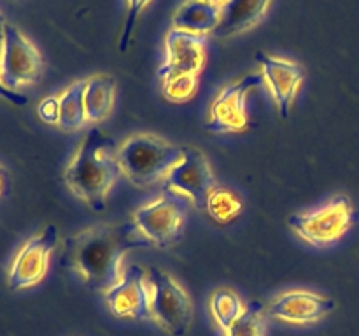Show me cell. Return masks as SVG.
<instances>
[{"label": "cell", "mask_w": 359, "mask_h": 336, "mask_svg": "<svg viewBox=\"0 0 359 336\" xmlns=\"http://www.w3.org/2000/svg\"><path fill=\"white\" fill-rule=\"evenodd\" d=\"M167 55L158 70L160 77L198 76L205 65V37L172 28L165 38Z\"/></svg>", "instance_id": "obj_13"}, {"label": "cell", "mask_w": 359, "mask_h": 336, "mask_svg": "<svg viewBox=\"0 0 359 336\" xmlns=\"http://www.w3.org/2000/svg\"><path fill=\"white\" fill-rule=\"evenodd\" d=\"M272 0H226L221 6V20L214 37L228 38L258 24Z\"/></svg>", "instance_id": "obj_15"}, {"label": "cell", "mask_w": 359, "mask_h": 336, "mask_svg": "<svg viewBox=\"0 0 359 336\" xmlns=\"http://www.w3.org/2000/svg\"><path fill=\"white\" fill-rule=\"evenodd\" d=\"M256 62L262 65V76L266 88L284 119L290 118L291 107L298 90L304 83L305 72L298 63L284 58H273L265 52H256Z\"/></svg>", "instance_id": "obj_12"}, {"label": "cell", "mask_w": 359, "mask_h": 336, "mask_svg": "<svg viewBox=\"0 0 359 336\" xmlns=\"http://www.w3.org/2000/svg\"><path fill=\"white\" fill-rule=\"evenodd\" d=\"M221 20V6L205 0H188L172 18L175 30L195 35L212 34Z\"/></svg>", "instance_id": "obj_16"}, {"label": "cell", "mask_w": 359, "mask_h": 336, "mask_svg": "<svg viewBox=\"0 0 359 336\" xmlns=\"http://www.w3.org/2000/svg\"><path fill=\"white\" fill-rule=\"evenodd\" d=\"M116 150V144L91 126L65 168L67 188L95 212L105 209L107 195L121 175Z\"/></svg>", "instance_id": "obj_2"}, {"label": "cell", "mask_w": 359, "mask_h": 336, "mask_svg": "<svg viewBox=\"0 0 359 336\" xmlns=\"http://www.w3.org/2000/svg\"><path fill=\"white\" fill-rule=\"evenodd\" d=\"M4 27H6V21H4V16L0 14V44H2V38H4Z\"/></svg>", "instance_id": "obj_27"}, {"label": "cell", "mask_w": 359, "mask_h": 336, "mask_svg": "<svg viewBox=\"0 0 359 336\" xmlns=\"http://www.w3.org/2000/svg\"><path fill=\"white\" fill-rule=\"evenodd\" d=\"M151 318L172 336H184L188 332L193 317L191 300L181 284L163 270L151 266Z\"/></svg>", "instance_id": "obj_6"}, {"label": "cell", "mask_w": 359, "mask_h": 336, "mask_svg": "<svg viewBox=\"0 0 359 336\" xmlns=\"http://www.w3.org/2000/svg\"><path fill=\"white\" fill-rule=\"evenodd\" d=\"M262 84H265L263 76L251 74L242 77L237 83L224 86L210 105L207 130L214 133L244 132L249 125L248 111H245L248 93Z\"/></svg>", "instance_id": "obj_9"}, {"label": "cell", "mask_w": 359, "mask_h": 336, "mask_svg": "<svg viewBox=\"0 0 359 336\" xmlns=\"http://www.w3.org/2000/svg\"><path fill=\"white\" fill-rule=\"evenodd\" d=\"M58 241V230L49 224L39 234L27 240L20 248L9 270V287L13 290L32 287L44 279L49 266V258Z\"/></svg>", "instance_id": "obj_10"}, {"label": "cell", "mask_w": 359, "mask_h": 336, "mask_svg": "<svg viewBox=\"0 0 359 336\" xmlns=\"http://www.w3.org/2000/svg\"><path fill=\"white\" fill-rule=\"evenodd\" d=\"M186 209L188 198L167 189L133 212V224L153 247L167 248L179 240L184 230Z\"/></svg>", "instance_id": "obj_5"}, {"label": "cell", "mask_w": 359, "mask_h": 336, "mask_svg": "<svg viewBox=\"0 0 359 336\" xmlns=\"http://www.w3.org/2000/svg\"><path fill=\"white\" fill-rule=\"evenodd\" d=\"M153 247L132 223H102L65 240V258L90 289L107 293L123 279V258L135 248Z\"/></svg>", "instance_id": "obj_1"}, {"label": "cell", "mask_w": 359, "mask_h": 336, "mask_svg": "<svg viewBox=\"0 0 359 336\" xmlns=\"http://www.w3.org/2000/svg\"><path fill=\"white\" fill-rule=\"evenodd\" d=\"M7 186H9V174H7L6 168L0 164V196L7 191Z\"/></svg>", "instance_id": "obj_26"}, {"label": "cell", "mask_w": 359, "mask_h": 336, "mask_svg": "<svg viewBox=\"0 0 359 336\" xmlns=\"http://www.w3.org/2000/svg\"><path fill=\"white\" fill-rule=\"evenodd\" d=\"M42 58L34 44L13 24L4 27L0 80L9 90L34 84L41 77Z\"/></svg>", "instance_id": "obj_7"}, {"label": "cell", "mask_w": 359, "mask_h": 336, "mask_svg": "<svg viewBox=\"0 0 359 336\" xmlns=\"http://www.w3.org/2000/svg\"><path fill=\"white\" fill-rule=\"evenodd\" d=\"M205 2H212V4H217V6H223L226 0H205Z\"/></svg>", "instance_id": "obj_28"}, {"label": "cell", "mask_w": 359, "mask_h": 336, "mask_svg": "<svg viewBox=\"0 0 359 336\" xmlns=\"http://www.w3.org/2000/svg\"><path fill=\"white\" fill-rule=\"evenodd\" d=\"M167 189L184 196L198 210L207 209L209 192L217 186L205 154L195 147H182V158L165 177Z\"/></svg>", "instance_id": "obj_8"}, {"label": "cell", "mask_w": 359, "mask_h": 336, "mask_svg": "<svg viewBox=\"0 0 359 336\" xmlns=\"http://www.w3.org/2000/svg\"><path fill=\"white\" fill-rule=\"evenodd\" d=\"M241 298L230 289H219L210 296V312L219 328L226 331L244 312Z\"/></svg>", "instance_id": "obj_20"}, {"label": "cell", "mask_w": 359, "mask_h": 336, "mask_svg": "<svg viewBox=\"0 0 359 336\" xmlns=\"http://www.w3.org/2000/svg\"><path fill=\"white\" fill-rule=\"evenodd\" d=\"M151 287L146 270L139 265H130L123 279L105 293V301L112 314L119 318H151Z\"/></svg>", "instance_id": "obj_11"}, {"label": "cell", "mask_w": 359, "mask_h": 336, "mask_svg": "<svg viewBox=\"0 0 359 336\" xmlns=\"http://www.w3.org/2000/svg\"><path fill=\"white\" fill-rule=\"evenodd\" d=\"M332 298L311 293V290H287L266 308L270 317L291 324H311L335 310Z\"/></svg>", "instance_id": "obj_14"}, {"label": "cell", "mask_w": 359, "mask_h": 336, "mask_svg": "<svg viewBox=\"0 0 359 336\" xmlns=\"http://www.w3.org/2000/svg\"><path fill=\"white\" fill-rule=\"evenodd\" d=\"M0 97L6 98L7 102H11V104H14V105H25L28 102L25 94H20V93H16V91H13V90H9V88L4 86L2 80H0Z\"/></svg>", "instance_id": "obj_25"}, {"label": "cell", "mask_w": 359, "mask_h": 336, "mask_svg": "<svg viewBox=\"0 0 359 336\" xmlns=\"http://www.w3.org/2000/svg\"><path fill=\"white\" fill-rule=\"evenodd\" d=\"M126 2H128V16H126L125 20L121 38H119V51L121 52H125L126 49H128L130 38H132V31L133 28H135L137 18H139V14L146 9L147 4H149L151 0H126Z\"/></svg>", "instance_id": "obj_23"}, {"label": "cell", "mask_w": 359, "mask_h": 336, "mask_svg": "<svg viewBox=\"0 0 359 336\" xmlns=\"http://www.w3.org/2000/svg\"><path fill=\"white\" fill-rule=\"evenodd\" d=\"M358 219L349 196L337 195L318 209L293 214L287 219L290 227L309 245L326 248L339 244Z\"/></svg>", "instance_id": "obj_4"}, {"label": "cell", "mask_w": 359, "mask_h": 336, "mask_svg": "<svg viewBox=\"0 0 359 336\" xmlns=\"http://www.w3.org/2000/svg\"><path fill=\"white\" fill-rule=\"evenodd\" d=\"M265 322H263V307L258 301H251L244 308L241 317L226 329V336H263Z\"/></svg>", "instance_id": "obj_21"}, {"label": "cell", "mask_w": 359, "mask_h": 336, "mask_svg": "<svg viewBox=\"0 0 359 336\" xmlns=\"http://www.w3.org/2000/svg\"><path fill=\"white\" fill-rule=\"evenodd\" d=\"M39 115L42 121L49 122V125H58L60 119V102L58 97H48L41 102L39 105Z\"/></svg>", "instance_id": "obj_24"}, {"label": "cell", "mask_w": 359, "mask_h": 336, "mask_svg": "<svg viewBox=\"0 0 359 336\" xmlns=\"http://www.w3.org/2000/svg\"><path fill=\"white\" fill-rule=\"evenodd\" d=\"M205 212H209V216L219 224H226L233 220L237 216H241L242 202L233 191L216 186L209 192Z\"/></svg>", "instance_id": "obj_19"}, {"label": "cell", "mask_w": 359, "mask_h": 336, "mask_svg": "<svg viewBox=\"0 0 359 336\" xmlns=\"http://www.w3.org/2000/svg\"><path fill=\"white\" fill-rule=\"evenodd\" d=\"M84 86H86V80H76L58 97V126L65 130V132L79 130L86 122V114H84Z\"/></svg>", "instance_id": "obj_18"}, {"label": "cell", "mask_w": 359, "mask_h": 336, "mask_svg": "<svg viewBox=\"0 0 359 336\" xmlns=\"http://www.w3.org/2000/svg\"><path fill=\"white\" fill-rule=\"evenodd\" d=\"M198 90V76H170L163 79V94L170 102H186Z\"/></svg>", "instance_id": "obj_22"}, {"label": "cell", "mask_w": 359, "mask_h": 336, "mask_svg": "<svg viewBox=\"0 0 359 336\" xmlns=\"http://www.w3.org/2000/svg\"><path fill=\"white\" fill-rule=\"evenodd\" d=\"M116 97V80L111 76H93L84 86V114L86 122H100L112 111Z\"/></svg>", "instance_id": "obj_17"}, {"label": "cell", "mask_w": 359, "mask_h": 336, "mask_svg": "<svg viewBox=\"0 0 359 336\" xmlns=\"http://www.w3.org/2000/svg\"><path fill=\"white\" fill-rule=\"evenodd\" d=\"M121 175L135 188H147L168 175L181 161L182 147L154 133H133L116 150Z\"/></svg>", "instance_id": "obj_3"}]
</instances>
